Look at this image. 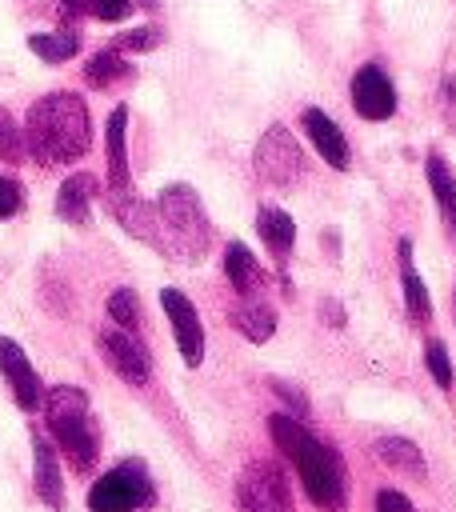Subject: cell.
Returning <instances> with one entry per match:
<instances>
[{
  "label": "cell",
  "mask_w": 456,
  "mask_h": 512,
  "mask_svg": "<svg viewBox=\"0 0 456 512\" xmlns=\"http://www.w3.org/2000/svg\"><path fill=\"white\" fill-rule=\"evenodd\" d=\"M268 432H272V444L292 460L308 500L316 508H324V512H340L348 504V476H344L340 452L332 444H324L316 432H308L288 412H272L268 416Z\"/></svg>",
  "instance_id": "6da1fadb"
},
{
  "label": "cell",
  "mask_w": 456,
  "mask_h": 512,
  "mask_svg": "<svg viewBox=\"0 0 456 512\" xmlns=\"http://www.w3.org/2000/svg\"><path fill=\"white\" fill-rule=\"evenodd\" d=\"M92 144V116L84 96L76 92H48L24 116V152L40 164H68L80 160Z\"/></svg>",
  "instance_id": "7a4b0ae2"
},
{
  "label": "cell",
  "mask_w": 456,
  "mask_h": 512,
  "mask_svg": "<svg viewBox=\"0 0 456 512\" xmlns=\"http://www.w3.org/2000/svg\"><path fill=\"white\" fill-rule=\"evenodd\" d=\"M156 216H160V236H164V256L200 264L212 248V224L204 212V200L196 196L192 184H168L156 196Z\"/></svg>",
  "instance_id": "3957f363"
},
{
  "label": "cell",
  "mask_w": 456,
  "mask_h": 512,
  "mask_svg": "<svg viewBox=\"0 0 456 512\" xmlns=\"http://www.w3.org/2000/svg\"><path fill=\"white\" fill-rule=\"evenodd\" d=\"M44 420H48V432L56 440V448L64 452V460L76 468V472H88L100 456V436H96V424H92V412H88V392L76 388V384H56L44 392Z\"/></svg>",
  "instance_id": "277c9868"
},
{
  "label": "cell",
  "mask_w": 456,
  "mask_h": 512,
  "mask_svg": "<svg viewBox=\"0 0 456 512\" xmlns=\"http://www.w3.org/2000/svg\"><path fill=\"white\" fill-rule=\"evenodd\" d=\"M156 500L152 476L140 460H120L112 472H104L88 488V508L92 512H140Z\"/></svg>",
  "instance_id": "5b68a950"
},
{
  "label": "cell",
  "mask_w": 456,
  "mask_h": 512,
  "mask_svg": "<svg viewBox=\"0 0 456 512\" xmlns=\"http://www.w3.org/2000/svg\"><path fill=\"white\" fill-rule=\"evenodd\" d=\"M236 512H296L284 468L272 460L244 464L236 476Z\"/></svg>",
  "instance_id": "8992f818"
},
{
  "label": "cell",
  "mask_w": 456,
  "mask_h": 512,
  "mask_svg": "<svg viewBox=\"0 0 456 512\" xmlns=\"http://www.w3.org/2000/svg\"><path fill=\"white\" fill-rule=\"evenodd\" d=\"M252 168H256L260 180H268L276 188H288V184H296L304 176V152H300L296 136L284 124H268L264 136L256 140Z\"/></svg>",
  "instance_id": "52a82bcc"
},
{
  "label": "cell",
  "mask_w": 456,
  "mask_h": 512,
  "mask_svg": "<svg viewBox=\"0 0 456 512\" xmlns=\"http://www.w3.org/2000/svg\"><path fill=\"white\" fill-rule=\"evenodd\" d=\"M160 308H164V316L172 324V336H176V348H180L184 364L196 368L204 360V324H200L196 304L180 288H164L160 292Z\"/></svg>",
  "instance_id": "ba28073f"
},
{
  "label": "cell",
  "mask_w": 456,
  "mask_h": 512,
  "mask_svg": "<svg viewBox=\"0 0 456 512\" xmlns=\"http://www.w3.org/2000/svg\"><path fill=\"white\" fill-rule=\"evenodd\" d=\"M100 352H104L108 368H112L120 380H128V384H148V376H152V356H148V348L140 344L136 332L104 328V332H100Z\"/></svg>",
  "instance_id": "9c48e42d"
},
{
  "label": "cell",
  "mask_w": 456,
  "mask_h": 512,
  "mask_svg": "<svg viewBox=\"0 0 456 512\" xmlns=\"http://www.w3.org/2000/svg\"><path fill=\"white\" fill-rule=\"evenodd\" d=\"M352 108L364 120H388L396 112V88H392L388 72L376 60L356 68V76H352Z\"/></svg>",
  "instance_id": "30bf717a"
},
{
  "label": "cell",
  "mask_w": 456,
  "mask_h": 512,
  "mask_svg": "<svg viewBox=\"0 0 456 512\" xmlns=\"http://www.w3.org/2000/svg\"><path fill=\"white\" fill-rule=\"evenodd\" d=\"M0 372H4L12 396H16V404H20L24 412H36V408L44 404V384H40V376H36V368H32V360H28V352H24L12 336H4V332H0Z\"/></svg>",
  "instance_id": "8fae6325"
},
{
  "label": "cell",
  "mask_w": 456,
  "mask_h": 512,
  "mask_svg": "<svg viewBox=\"0 0 456 512\" xmlns=\"http://www.w3.org/2000/svg\"><path fill=\"white\" fill-rule=\"evenodd\" d=\"M108 208L112 216L120 220V228L136 240H144L148 248L164 252V236H160V216H156V204L140 200L136 192H108Z\"/></svg>",
  "instance_id": "7c38bea8"
},
{
  "label": "cell",
  "mask_w": 456,
  "mask_h": 512,
  "mask_svg": "<svg viewBox=\"0 0 456 512\" xmlns=\"http://www.w3.org/2000/svg\"><path fill=\"white\" fill-rule=\"evenodd\" d=\"M300 128H304V136L312 140V148L320 152V160H324L328 168H336V172L348 168V160H352L348 136L340 132V124H336L324 108H304V112H300Z\"/></svg>",
  "instance_id": "4fadbf2b"
},
{
  "label": "cell",
  "mask_w": 456,
  "mask_h": 512,
  "mask_svg": "<svg viewBox=\"0 0 456 512\" xmlns=\"http://www.w3.org/2000/svg\"><path fill=\"white\" fill-rule=\"evenodd\" d=\"M104 152H108V192H132L128 172V108L116 104L104 124Z\"/></svg>",
  "instance_id": "5bb4252c"
},
{
  "label": "cell",
  "mask_w": 456,
  "mask_h": 512,
  "mask_svg": "<svg viewBox=\"0 0 456 512\" xmlns=\"http://www.w3.org/2000/svg\"><path fill=\"white\" fill-rule=\"evenodd\" d=\"M32 480H36V496L52 508L64 512V476H60V456L52 448V440L44 432H32Z\"/></svg>",
  "instance_id": "9a60e30c"
},
{
  "label": "cell",
  "mask_w": 456,
  "mask_h": 512,
  "mask_svg": "<svg viewBox=\"0 0 456 512\" xmlns=\"http://www.w3.org/2000/svg\"><path fill=\"white\" fill-rule=\"evenodd\" d=\"M96 192H100V180H96L92 172H72V176L60 184V192H56V216L68 220V224H76V228H84V224L92 220V200H96Z\"/></svg>",
  "instance_id": "2e32d148"
},
{
  "label": "cell",
  "mask_w": 456,
  "mask_h": 512,
  "mask_svg": "<svg viewBox=\"0 0 456 512\" xmlns=\"http://www.w3.org/2000/svg\"><path fill=\"white\" fill-rule=\"evenodd\" d=\"M396 256H400V284H404L408 320H412L416 328H424V324L432 320V300H428V288H424V280H420V272H416V264H412V240H408V236H400Z\"/></svg>",
  "instance_id": "e0dca14e"
},
{
  "label": "cell",
  "mask_w": 456,
  "mask_h": 512,
  "mask_svg": "<svg viewBox=\"0 0 456 512\" xmlns=\"http://www.w3.org/2000/svg\"><path fill=\"white\" fill-rule=\"evenodd\" d=\"M424 176H428L436 212H440V220H444V228H448V236H452V244H456V172L448 168L444 156L432 152V156L424 160Z\"/></svg>",
  "instance_id": "ac0fdd59"
},
{
  "label": "cell",
  "mask_w": 456,
  "mask_h": 512,
  "mask_svg": "<svg viewBox=\"0 0 456 512\" xmlns=\"http://www.w3.org/2000/svg\"><path fill=\"white\" fill-rule=\"evenodd\" d=\"M224 272H228V284L240 292V296H256V288H264V268L260 260L248 252V244L232 240L224 248Z\"/></svg>",
  "instance_id": "d6986e66"
},
{
  "label": "cell",
  "mask_w": 456,
  "mask_h": 512,
  "mask_svg": "<svg viewBox=\"0 0 456 512\" xmlns=\"http://www.w3.org/2000/svg\"><path fill=\"white\" fill-rule=\"evenodd\" d=\"M256 232H260V240L268 244V252H272L276 260H288V252H292V244H296V224H292V216H288L284 208L264 204V208L256 212Z\"/></svg>",
  "instance_id": "ffe728a7"
},
{
  "label": "cell",
  "mask_w": 456,
  "mask_h": 512,
  "mask_svg": "<svg viewBox=\"0 0 456 512\" xmlns=\"http://www.w3.org/2000/svg\"><path fill=\"white\" fill-rule=\"evenodd\" d=\"M232 328H236L244 340L264 344V340L276 332V312H272L264 300H256V296H244V300L232 308Z\"/></svg>",
  "instance_id": "44dd1931"
},
{
  "label": "cell",
  "mask_w": 456,
  "mask_h": 512,
  "mask_svg": "<svg viewBox=\"0 0 456 512\" xmlns=\"http://www.w3.org/2000/svg\"><path fill=\"white\" fill-rule=\"evenodd\" d=\"M372 452H376L388 468H396V472H404V476H416V480L428 476L424 452H420L412 440H404V436H380V440L372 444Z\"/></svg>",
  "instance_id": "7402d4cb"
},
{
  "label": "cell",
  "mask_w": 456,
  "mask_h": 512,
  "mask_svg": "<svg viewBox=\"0 0 456 512\" xmlns=\"http://www.w3.org/2000/svg\"><path fill=\"white\" fill-rule=\"evenodd\" d=\"M28 52H36L44 64H64V60H72L80 52V36L72 28H64V32H32L28 36Z\"/></svg>",
  "instance_id": "603a6c76"
},
{
  "label": "cell",
  "mask_w": 456,
  "mask_h": 512,
  "mask_svg": "<svg viewBox=\"0 0 456 512\" xmlns=\"http://www.w3.org/2000/svg\"><path fill=\"white\" fill-rule=\"evenodd\" d=\"M132 68L124 64V56L116 52V48H104V52H96L88 64H84V80L92 84V88H108V84H116V80H124Z\"/></svg>",
  "instance_id": "cb8c5ba5"
},
{
  "label": "cell",
  "mask_w": 456,
  "mask_h": 512,
  "mask_svg": "<svg viewBox=\"0 0 456 512\" xmlns=\"http://www.w3.org/2000/svg\"><path fill=\"white\" fill-rule=\"evenodd\" d=\"M108 320L124 332H140V296L132 288H116L108 296Z\"/></svg>",
  "instance_id": "d4e9b609"
},
{
  "label": "cell",
  "mask_w": 456,
  "mask_h": 512,
  "mask_svg": "<svg viewBox=\"0 0 456 512\" xmlns=\"http://www.w3.org/2000/svg\"><path fill=\"white\" fill-rule=\"evenodd\" d=\"M424 364H428V372H432V380H436V388H452V380H456V372H452V360H448V348L440 344V340H428L424 344Z\"/></svg>",
  "instance_id": "484cf974"
},
{
  "label": "cell",
  "mask_w": 456,
  "mask_h": 512,
  "mask_svg": "<svg viewBox=\"0 0 456 512\" xmlns=\"http://www.w3.org/2000/svg\"><path fill=\"white\" fill-rule=\"evenodd\" d=\"M0 156L20 164L28 152H24V128H16V120L8 116V108H0Z\"/></svg>",
  "instance_id": "4316f807"
},
{
  "label": "cell",
  "mask_w": 456,
  "mask_h": 512,
  "mask_svg": "<svg viewBox=\"0 0 456 512\" xmlns=\"http://www.w3.org/2000/svg\"><path fill=\"white\" fill-rule=\"evenodd\" d=\"M164 40V32L156 28V24H144V28H132V32H120L116 36V52H152L156 44Z\"/></svg>",
  "instance_id": "83f0119b"
},
{
  "label": "cell",
  "mask_w": 456,
  "mask_h": 512,
  "mask_svg": "<svg viewBox=\"0 0 456 512\" xmlns=\"http://www.w3.org/2000/svg\"><path fill=\"white\" fill-rule=\"evenodd\" d=\"M128 12H132V0H88V16H96L104 24L128 20Z\"/></svg>",
  "instance_id": "f1b7e54d"
},
{
  "label": "cell",
  "mask_w": 456,
  "mask_h": 512,
  "mask_svg": "<svg viewBox=\"0 0 456 512\" xmlns=\"http://www.w3.org/2000/svg\"><path fill=\"white\" fill-rule=\"evenodd\" d=\"M268 384H272V392L292 408L288 416H296V420H300V416H308V396H304L296 384H288V380H268Z\"/></svg>",
  "instance_id": "f546056e"
},
{
  "label": "cell",
  "mask_w": 456,
  "mask_h": 512,
  "mask_svg": "<svg viewBox=\"0 0 456 512\" xmlns=\"http://www.w3.org/2000/svg\"><path fill=\"white\" fill-rule=\"evenodd\" d=\"M20 204H24V192H20V184H16L12 176H4V172H0V220L16 216V212H20Z\"/></svg>",
  "instance_id": "4dcf8cb0"
},
{
  "label": "cell",
  "mask_w": 456,
  "mask_h": 512,
  "mask_svg": "<svg viewBox=\"0 0 456 512\" xmlns=\"http://www.w3.org/2000/svg\"><path fill=\"white\" fill-rule=\"evenodd\" d=\"M376 512H416V508H412V500H408L404 492L380 488V492H376Z\"/></svg>",
  "instance_id": "1f68e13d"
},
{
  "label": "cell",
  "mask_w": 456,
  "mask_h": 512,
  "mask_svg": "<svg viewBox=\"0 0 456 512\" xmlns=\"http://www.w3.org/2000/svg\"><path fill=\"white\" fill-rule=\"evenodd\" d=\"M320 312L328 316V324H332V328H344V320H348V316H344V308H340L336 300H324V304H320Z\"/></svg>",
  "instance_id": "d6a6232c"
},
{
  "label": "cell",
  "mask_w": 456,
  "mask_h": 512,
  "mask_svg": "<svg viewBox=\"0 0 456 512\" xmlns=\"http://www.w3.org/2000/svg\"><path fill=\"white\" fill-rule=\"evenodd\" d=\"M64 16H88V0H60Z\"/></svg>",
  "instance_id": "836d02e7"
},
{
  "label": "cell",
  "mask_w": 456,
  "mask_h": 512,
  "mask_svg": "<svg viewBox=\"0 0 456 512\" xmlns=\"http://www.w3.org/2000/svg\"><path fill=\"white\" fill-rule=\"evenodd\" d=\"M448 92V104H456V76H444V84H440V96Z\"/></svg>",
  "instance_id": "e575fe53"
},
{
  "label": "cell",
  "mask_w": 456,
  "mask_h": 512,
  "mask_svg": "<svg viewBox=\"0 0 456 512\" xmlns=\"http://www.w3.org/2000/svg\"><path fill=\"white\" fill-rule=\"evenodd\" d=\"M136 4H140V8H156V0H136Z\"/></svg>",
  "instance_id": "d590c367"
}]
</instances>
